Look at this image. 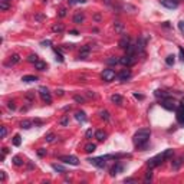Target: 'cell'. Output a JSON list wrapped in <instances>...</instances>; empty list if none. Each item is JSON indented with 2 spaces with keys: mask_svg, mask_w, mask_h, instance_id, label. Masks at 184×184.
Wrapping results in <instances>:
<instances>
[{
  "mask_svg": "<svg viewBox=\"0 0 184 184\" xmlns=\"http://www.w3.org/2000/svg\"><path fill=\"white\" fill-rule=\"evenodd\" d=\"M134 96H135V98H138V99H142V98H144V96L140 95V94H134Z\"/></svg>",
  "mask_w": 184,
  "mask_h": 184,
  "instance_id": "cell-51",
  "label": "cell"
},
{
  "mask_svg": "<svg viewBox=\"0 0 184 184\" xmlns=\"http://www.w3.org/2000/svg\"><path fill=\"white\" fill-rule=\"evenodd\" d=\"M115 30H117V32H119V33H122V32H124V26H122V23L121 22H115Z\"/></svg>",
  "mask_w": 184,
  "mask_h": 184,
  "instance_id": "cell-29",
  "label": "cell"
},
{
  "mask_svg": "<svg viewBox=\"0 0 184 184\" xmlns=\"http://www.w3.org/2000/svg\"><path fill=\"white\" fill-rule=\"evenodd\" d=\"M2 2H10V0H2Z\"/></svg>",
  "mask_w": 184,
  "mask_h": 184,
  "instance_id": "cell-56",
  "label": "cell"
},
{
  "mask_svg": "<svg viewBox=\"0 0 184 184\" xmlns=\"http://www.w3.org/2000/svg\"><path fill=\"white\" fill-rule=\"evenodd\" d=\"M35 68L38 69V71H46L48 69V65L42 61H38V62H35Z\"/></svg>",
  "mask_w": 184,
  "mask_h": 184,
  "instance_id": "cell-22",
  "label": "cell"
},
{
  "mask_svg": "<svg viewBox=\"0 0 184 184\" xmlns=\"http://www.w3.org/2000/svg\"><path fill=\"white\" fill-rule=\"evenodd\" d=\"M7 107H9V108H10V109H15V108H16V105H15V102H13V101H10V102H7Z\"/></svg>",
  "mask_w": 184,
  "mask_h": 184,
  "instance_id": "cell-43",
  "label": "cell"
},
{
  "mask_svg": "<svg viewBox=\"0 0 184 184\" xmlns=\"http://www.w3.org/2000/svg\"><path fill=\"white\" fill-rule=\"evenodd\" d=\"M0 180H2V181L6 180V173H4V171H0Z\"/></svg>",
  "mask_w": 184,
  "mask_h": 184,
  "instance_id": "cell-46",
  "label": "cell"
},
{
  "mask_svg": "<svg viewBox=\"0 0 184 184\" xmlns=\"http://www.w3.org/2000/svg\"><path fill=\"white\" fill-rule=\"evenodd\" d=\"M177 121L181 125H184V99L181 101V104L177 107Z\"/></svg>",
  "mask_w": 184,
  "mask_h": 184,
  "instance_id": "cell-9",
  "label": "cell"
},
{
  "mask_svg": "<svg viewBox=\"0 0 184 184\" xmlns=\"http://www.w3.org/2000/svg\"><path fill=\"white\" fill-rule=\"evenodd\" d=\"M89 52H91V48L89 46H85L84 49L81 50V53H79V59H86L89 56Z\"/></svg>",
  "mask_w": 184,
  "mask_h": 184,
  "instance_id": "cell-21",
  "label": "cell"
},
{
  "mask_svg": "<svg viewBox=\"0 0 184 184\" xmlns=\"http://www.w3.org/2000/svg\"><path fill=\"white\" fill-rule=\"evenodd\" d=\"M118 62H119V59H118L117 56H111L109 59H107V63H108V65H117Z\"/></svg>",
  "mask_w": 184,
  "mask_h": 184,
  "instance_id": "cell-28",
  "label": "cell"
},
{
  "mask_svg": "<svg viewBox=\"0 0 184 184\" xmlns=\"http://www.w3.org/2000/svg\"><path fill=\"white\" fill-rule=\"evenodd\" d=\"M160 3L167 9H176L178 6V0H160Z\"/></svg>",
  "mask_w": 184,
  "mask_h": 184,
  "instance_id": "cell-10",
  "label": "cell"
},
{
  "mask_svg": "<svg viewBox=\"0 0 184 184\" xmlns=\"http://www.w3.org/2000/svg\"><path fill=\"white\" fill-rule=\"evenodd\" d=\"M107 155L105 157H96V158H89L88 161L91 164H94V165H96V167H99V168H102V167H105L107 165Z\"/></svg>",
  "mask_w": 184,
  "mask_h": 184,
  "instance_id": "cell-6",
  "label": "cell"
},
{
  "mask_svg": "<svg viewBox=\"0 0 184 184\" xmlns=\"http://www.w3.org/2000/svg\"><path fill=\"white\" fill-rule=\"evenodd\" d=\"M150 130L148 128H144V130H140L135 132L134 138H132V141H134V145L138 147V148H145L147 142L150 140Z\"/></svg>",
  "mask_w": 184,
  "mask_h": 184,
  "instance_id": "cell-1",
  "label": "cell"
},
{
  "mask_svg": "<svg viewBox=\"0 0 184 184\" xmlns=\"http://www.w3.org/2000/svg\"><path fill=\"white\" fill-rule=\"evenodd\" d=\"M111 101H112L114 104H117V105H122V104H124V98H122L121 95H118V94H115V95L111 96Z\"/></svg>",
  "mask_w": 184,
  "mask_h": 184,
  "instance_id": "cell-18",
  "label": "cell"
},
{
  "mask_svg": "<svg viewBox=\"0 0 184 184\" xmlns=\"http://www.w3.org/2000/svg\"><path fill=\"white\" fill-rule=\"evenodd\" d=\"M20 142H22L20 135H15V138H13V144H15L16 147H19V145H20Z\"/></svg>",
  "mask_w": 184,
  "mask_h": 184,
  "instance_id": "cell-34",
  "label": "cell"
},
{
  "mask_svg": "<svg viewBox=\"0 0 184 184\" xmlns=\"http://www.w3.org/2000/svg\"><path fill=\"white\" fill-rule=\"evenodd\" d=\"M52 168H53L55 171L62 173V174H65V173H66V170H65V167H62V165H59V164H52Z\"/></svg>",
  "mask_w": 184,
  "mask_h": 184,
  "instance_id": "cell-26",
  "label": "cell"
},
{
  "mask_svg": "<svg viewBox=\"0 0 184 184\" xmlns=\"http://www.w3.org/2000/svg\"><path fill=\"white\" fill-rule=\"evenodd\" d=\"M95 150H96V145H95V144H86V145H85V153H88V154L94 153Z\"/></svg>",
  "mask_w": 184,
  "mask_h": 184,
  "instance_id": "cell-25",
  "label": "cell"
},
{
  "mask_svg": "<svg viewBox=\"0 0 184 184\" xmlns=\"http://www.w3.org/2000/svg\"><path fill=\"white\" fill-rule=\"evenodd\" d=\"M22 81H23V82H35V81H38V78L33 75H25L22 78Z\"/></svg>",
  "mask_w": 184,
  "mask_h": 184,
  "instance_id": "cell-24",
  "label": "cell"
},
{
  "mask_svg": "<svg viewBox=\"0 0 184 184\" xmlns=\"http://www.w3.org/2000/svg\"><path fill=\"white\" fill-rule=\"evenodd\" d=\"M59 160L66 164H71V165H78L79 164V160L76 158L75 155H62V157H59Z\"/></svg>",
  "mask_w": 184,
  "mask_h": 184,
  "instance_id": "cell-8",
  "label": "cell"
},
{
  "mask_svg": "<svg viewBox=\"0 0 184 184\" xmlns=\"http://www.w3.org/2000/svg\"><path fill=\"white\" fill-rule=\"evenodd\" d=\"M75 119L79 122H85L86 121V114L84 111H78V112H75Z\"/></svg>",
  "mask_w": 184,
  "mask_h": 184,
  "instance_id": "cell-16",
  "label": "cell"
},
{
  "mask_svg": "<svg viewBox=\"0 0 184 184\" xmlns=\"http://www.w3.org/2000/svg\"><path fill=\"white\" fill-rule=\"evenodd\" d=\"M99 115H101L102 119H105V121H108V119H109V112H108V111H101Z\"/></svg>",
  "mask_w": 184,
  "mask_h": 184,
  "instance_id": "cell-32",
  "label": "cell"
},
{
  "mask_svg": "<svg viewBox=\"0 0 184 184\" xmlns=\"http://www.w3.org/2000/svg\"><path fill=\"white\" fill-rule=\"evenodd\" d=\"M128 46H130V38H128V36H124V38L119 40V48H121V49H127Z\"/></svg>",
  "mask_w": 184,
  "mask_h": 184,
  "instance_id": "cell-20",
  "label": "cell"
},
{
  "mask_svg": "<svg viewBox=\"0 0 184 184\" xmlns=\"http://www.w3.org/2000/svg\"><path fill=\"white\" fill-rule=\"evenodd\" d=\"M92 135H95V132H94L92 130H88V131H86V134H85V137H86V138H91Z\"/></svg>",
  "mask_w": 184,
  "mask_h": 184,
  "instance_id": "cell-41",
  "label": "cell"
},
{
  "mask_svg": "<svg viewBox=\"0 0 184 184\" xmlns=\"http://www.w3.org/2000/svg\"><path fill=\"white\" fill-rule=\"evenodd\" d=\"M101 76H102V79H104L105 82H112V81L115 79L117 73H115V71H114V69L108 68V69H104V71H102Z\"/></svg>",
  "mask_w": 184,
  "mask_h": 184,
  "instance_id": "cell-3",
  "label": "cell"
},
{
  "mask_svg": "<svg viewBox=\"0 0 184 184\" xmlns=\"http://www.w3.org/2000/svg\"><path fill=\"white\" fill-rule=\"evenodd\" d=\"M32 127H33V121L32 119H23L20 122V128H23V130H29Z\"/></svg>",
  "mask_w": 184,
  "mask_h": 184,
  "instance_id": "cell-17",
  "label": "cell"
},
{
  "mask_svg": "<svg viewBox=\"0 0 184 184\" xmlns=\"http://www.w3.org/2000/svg\"><path fill=\"white\" fill-rule=\"evenodd\" d=\"M131 78V71L130 69H122L119 73H118V79L121 81V82H125Z\"/></svg>",
  "mask_w": 184,
  "mask_h": 184,
  "instance_id": "cell-11",
  "label": "cell"
},
{
  "mask_svg": "<svg viewBox=\"0 0 184 184\" xmlns=\"http://www.w3.org/2000/svg\"><path fill=\"white\" fill-rule=\"evenodd\" d=\"M151 178H153V171H147V174H145V178H144V181L145 183H148V181H151Z\"/></svg>",
  "mask_w": 184,
  "mask_h": 184,
  "instance_id": "cell-36",
  "label": "cell"
},
{
  "mask_svg": "<svg viewBox=\"0 0 184 184\" xmlns=\"http://www.w3.org/2000/svg\"><path fill=\"white\" fill-rule=\"evenodd\" d=\"M95 138L98 141H105V138H107V132L104 130H98L95 132Z\"/></svg>",
  "mask_w": 184,
  "mask_h": 184,
  "instance_id": "cell-19",
  "label": "cell"
},
{
  "mask_svg": "<svg viewBox=\"0 0 184 184\" xmlns=\"http://www.w3.org/2000/svg\"><path fill=\"white\" fill-rule=\"evenodd\" d=\"M13 164L19 167V165H22V164H23V161H22L20 157H17V155H16V157H13Z\"/></svg>",
  "mask_w": 184,
  "mask_h": 184,
  "instance_id": "cell-31",
  "label": "cell"
},
{
  "mask_svg": "<svg viewBox=\"0 0 184 184\" xmlns=\"http://www.w3.org/2000/svg\"><path fill=\"white\" fill-rule=\"evenodd\" d=\"M155 96L157 98H163V99H165V98H168V94L165 91H155Z\"/></svg>",
  "mask_w": 184,
  "mask_h": 184,
  "instance_id": "cell-27",
  "label": "cell"
},
{
  "mask_svg": "<svg viewBox=\"0 0 184 184\" xmlns=\"http://www.w3.org/2000/svg\"><path fill=\"white\" fill-rule=\"evenodd\" d=\"M69 2V4H76V3H79V0H68Z\"/></svg>",
  "mask_w": 184,
  "mask_h": 184,
  "instance_id": "cell-48",
  "label": "cell"
},
{
  "mask_svg": "<svg viewBox=\"0 0 184 184\" xmlns=\"http://www.w3.org/2000/svg\"><path fill=\"white\" fill-rule=\"evenodd\" d=\"M39 95H40L42 101H43V102H46V104H50V102H52V95H50L49 89L45 88V86L39 88Z\"/></svg>",
  "mask_w": 184,
  "mask_h": 184,
  "instance_id": "cell-5",
  "label": "cell"
},
{
  "mask_svg": "<svg viewBox=\"0 0 184 184\" xmlns=\"http://www.w3.org/2000/svg\"><path fill=\"white\" fill-rule=\"evenodd\" d=\"M56 61H59V62H63L62 55H61V53H58V52H56Z\"/></svg>",
  "mask_w": 184,
  "mask_h": 184,
  "instance_id": "cell-45",
  "label": "cell"
},
{
  "mask_svg": "<svg viewBox=\"0 0 184 184\" xmlns=\"http://www.w3.org/2000/svg\"><path fill=\"white\" fill-rule=\"evenodd\" d=\"M178 52H180V59L184 62V50H183V48H180V49H178Z\"/></svg>",
  "mask_w": 184,
  "mask_h": 184,
  "instance_id": "cell-44",
  "label": "cell"
},
{
  "mask_svg": "<svg viewBox=\"0 0 184 184\" xmlns=\"http://www.w3.org/2000/svg\"><path fill=\"white\" fill-rule=\"evenodd\" d=\"M42 46H46V45H50V40H45V42H42L40 43Z\"/></svg>",
  "mask_w": 184,
  "mask_h": 184,
  "instance_id": "cell-50",
  "label": "cell"
},
{
  "mask_svg": "<svg viewBox=\"0 0 184 184\" xmlns=\"http://www.w3.org/2000/svg\"><path fill=\"white\" fill-rule=\"evenodd\" d=\"M19 62H20V56L17 53H15L9 58V61L6 62V66H13V65H16V63H19Z\"/></svg>",
  "mask_w": 184,
  "mask_h": 184,
  "instance_id": "cell-12",
  "label": "cell"
},
{
  "mask_svg": "<svg viewBox=\"0 0 184 184\" xmlns=\"http://www.w3.org/2000/svg\"><path fill=\"white\" fill-rule=\"evenodd\" d=\"M63 29H65V26H63L62 23H56V25L52 26V30H53V32H58V33L63 32Z\"/></svg>",
  "mask_w": 184,
  "mask_h": 184,
  "instance_id": "cell-23",
  "label": "cell"
},
{
  "mask_svg": "<svg viewBox=\"0 0 184 184\" xmlns=\"http://www.w3.org/2000/svg\"><path fill=\"white\" fill-rule=\"evenodd\" d=\"M161 105H163V108L168 109V111H174V109H177V102L173 98H165V99H163V102H161Z\"/></svg>",
  "mask_w": 184,
  "mask_h": 184,
  "instance_id": "cell-4",
  "label": "cell"
},
{
  "mask_svg": "<svg viewBox=\"0 0 184 184\" xmlns=\"http://www.w3.org/2000/svg\"><path fill=\"white\" fill-rule=\"evenodd\" d=\"M0 9H2V10H7L9 9V2H2V0H0Z\"/></svg>",
  "mask_w": 184,
  "mask_h": 184,
  "instance_id": "cell-37",
  "label": "cell"
},
{
  "mask_svg": "<svg viewBox=\"0 0 184 184\" xmlns=\"http://www.w3.org/2000/svg\"><path fill=\"white\" fill-rule=\"evenodd\" d=\"M165 63H167V65H170V66H171V65H174V56H173V55L167 56V58H165Z\"/></svg>",
  "mask_w": 184,
  "mask_h": 184,
  "instance_id": "cell-33",
  "label": "cell"
},
{
  "mask_svg": "<svg viewBox=\"0 0 184 184\" xmlns=\"http://www.w3.org/2000/svg\"><path fill=\"white\" fill-rule=\"evenodd\" d=\"M134 178H127V180H125V183H134Z\"/></svg>",
  "mask_w": 184,
  "mask_h": 184,
  "instance_id": "cell-52",
  "label": "cell"
},
{
  "mask_svg": "<svg viewBox=\"0 0 184 184\" xmlns=\"http://www.w3.org/2000/svg\"><path fill=\"white\" fill-rule=\"evenodd\" d=\"M55 138H56V135H55V134H49V135H46L45 140H46L48 142H53V141H55Z\"/></svg>",
  "mask_w": 184,
  "mask_h": 184,
  "instance_id": "cell-38",
  "label": "cell"
},
{
  "mask_svg": "<svg viewBox=\"0 0 184 184\" xmlns=\"http://www.w3.org/2000/svg\"><path fill=\"white\" fill-rule=\"evenodd\" d=\"M85 20V15L82 12H78L73 16V23H76V25H79V23H82V22Z\"/></svg>",
  "mask_w": 184,
  "mask_h": 184,
  "instance_id": "cell-15",
  "label": "cell"
},
{
  "mask_svg": "<svg viewBox=\"0 0 184 184\" xmlns=\"http://www.w3.org/2000/svg\"><path fill=\"white\" fill-rule=\"evenodd\" d=\"M178 29H180L181 33H184V20H181L180 23H178Z\"/></svg>",
  "mask_w": 184,
  "mask_h": 184,
  "instance_id": "cell-42",
  "label": "cell"
},
{
  "mask_svg": "<svg viewBox=\"0 0 184 184\" xmlns=\"http://www.w3.org/2000/svg\"><path fill=\"white\" fill-rule=\"evenodd\" d=\"M181 164H184V155H180V157H177L174 161H173V170H178L181 167Z\"/></svg>",
  "mask_w": 184,
  "mask_h": 184,
  "instance_id": "cell-14",
  "label": "cell"
},
{
  "mask_svg": "<svg viewBox=\"0 0 184 184\" xmlns=\"http://www.w3.org/2000/svg\"><path fill=\"white\" fill-rule=\"evenodd\" d=\"M59 16H61V17H65V16H66V9H65V7L61 9V10H59Z\"/></svg>",
  "mask_w": 184,
  "mask_h": 184,
  "instance_id": "cell-40",
  "label": "cell"
},
{
  "mask_svg": "<svg viewBox=\"0 0 184 184\" xmlns=\"http://www.w3.org/2000/svg\"><path fill=\"white\" fill-rule=\"evenodd\" d=\"M27 61H29V62H32V63H35V62H38L39 59H38V55H29V58H27Z\"/></svg>",
  "mask_w": 184,
  "mask_h": 184,
  "instance_id": "cell-35",
  "label": "cell"
},
{
  "mask_svg": "<svg viewBox=\"0 0 184 184\" xmlns=\"http://www.w3.org/2000/svg\"><path fill=\"white\" fill-rule=\"evenodd\" d=\"M85 2H86V0H79V3H85Z\"/></svg>",
  "mask_w": 184,
  "mask_h": 184,
  "instance_id": "cell-55",
  "label": "cell"
},
{
  "mask_svg": "<svg viewBox=\"0 0 184 184\" xmlns=\"http://www.w3.org/2000/svg\"><path fill=\"white\" fill-rule=\"evenodd\" d=\"M56 94H58L59 96H62L63 95V91H62V89H59V91H56Z\"/></svg>",
  "mask_w": 184,
  "mask_h": 184,
  "instance_id": "cell-53",
  "label": "cell"
},
{
  "mask_svg": "<svg viewBox=\"0 0 184 184\" xmlns=\"http://www.w3.org/2000/svg\"><path fill=\"white\" fill-rule=\"evenodd\" d=\"M124 164H121V163H118V164H115L112 168H111V176H115V174H119V173H122L124 171Z\"/></svg>",
  "mask_w": 184,
  "mask_h": 184,
  "instance_id": "cell-13",
  "label": "cell"
},
{
  "mask_svg": "<svg viewBox=\"0 0 184 184\" xmlns=\"http://www.w3.org/2000/svg\"><path fill=\"white\" fill-rule=\"evenodd\" d=\"M75 101H78V102H82V101H84V98H81V96H75Z\"/></svg>",
  "mask_w": 184,
  "mask_h": 184,
  "instance_id": "cell-49",
  "label": "cell"
},
{
  "mask_svg": "<svg viewBox=\"0 0 184 184\" xmlns=\"http://www.w3.org/2000/svg\"><path fill=\"white\" fill-rule=\"evenodd\" d=\"M171 155H173V150L164 151L163 154H158V155H155V157H153L151 160H148V165H150V168H154L157 165H160V164H163L164 160L170 158Z\"/></svg>",
  "mask_w": 184,
  "mask_h": 184,
  "instance_id": "cell-2",
  "label": "cell"
},
{
  "mask_svg": "<svg viewBox=\"0 0 184 184\" xmlns=\"http://www.w3.org/2000/svg\"><path fill=\"white\" fill-rule=\"evenodd\" d=\"M6 135H7V128H6V127H2V132H0V137H2V138H6Z\"/></svg>",
  "mask_w": 184,
  "mask_h": 184,
  "instance_id": "cell-39",
  "label": "cell"
},
{
  "mask_svg": "<svg viewBox=\"0 0 184 184\" xmlns=\"http://www.w3.org/2000/svg\"><path fill=\"white\" fill-rule=\"evenodd\" d=\"M38 154L40 155V157H43V155H45V150H43V148H40V150L38 151Z\"/></svg>",
  "mask_w": 184,
  "mask_h": 184,
  "instance_id": "cell-47",
  "label": "cell"
},
{
  "mask_svg": "<svg viewBox=\"0 0 184 184\" xmlns=\"http://www.w3.org/2000/svg\"><path fill=\"white\" fill-rule=\"evenodd\" d=\"M119 63H122L124 66H131V65H134L135 63V55L127 53L125 56H122V58L119 59Z\"/></svg>",
  "mask_w": 184,
  "mask_h": 184,
  "instance_id": "cell-7",
  "label": "cell"
},
{
  "mask_svg": "<svg viewBox=\"0 0 184 184\" xmlns=\"http://www.w3.org/2000/svg\"><path fill=\"white\" fill-rule=\"evenodd\" d=\"M59 124H61L62 127H66L68 124H69V117H68V115H65V117H63L62 119L59 121Z\"/></svg>",
  "mask_w": 184,
  "mask_h": 184,
  "instance_id": "cell-30",
  "label": "cell"
},
{
  "mask_svg": "<svg viewBox=\"0 0 184 184\" xmlns=\"http://www.w3.org/2000/svg\"><path fill=\"white\" fill-rule=\"evenodd\" d=\"M104 2H105V3H107V4H109V3H111V0H104Z\"/></svg>",
  "mask_w": 184,
  "mask_h": 184,
  "instance_id": "cell-54",
  "label": "cell"
}]
</instances>
